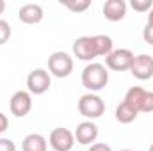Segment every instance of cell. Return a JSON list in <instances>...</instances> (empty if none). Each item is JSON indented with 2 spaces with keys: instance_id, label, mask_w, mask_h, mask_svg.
<instances>
[{
  "instance_id": "1",
  "label": "cell",
  "mask_w": 153,
  "mask_h": 151,
  "mask_svg": "<svg viewBox=\"0 0 153 151\" xmlns=\"http://www.w3.org/2000/svg\"><path fill=\"white\" fill-rule=\"evenodd\" d=\"M109 84V71L100 62H89L82 70V85L87 93H98Z\"/></svg>"
},
{
  "instance_id": "2",
  "label": "cell",
  "mask_w": 153,
  "mask_h": 151,
  "mask_svg": "<svg viewBox=\"0 0 153 151\" xmlns=\"http://www.w3.org/2000/svg\"><path fill=\"white\" fill-rule=\"evenodd\" d=\"M78 112L82 114L87 121L98 119L105 112V101L96 93H85L78 100Z\"/></svg>"
},
{
  "instance_id": "3",
  "label": "cell",
  "mask_w": 153,
  "mask_h": 151,
  "mask_svg": "<svg viewBox=\"0 0 153 151\" xmlns=\"http://www.w3.org/2000/svg\"><path fill=\"white\" fill-rule=\"evenodd\" d=\"M73 71V57L66 52H53L48 57V73L57 78H66Z\"/></svg>"
},
{
  "instance_id": "4",
  "label": "cell",
  "mask_w": 153,
  "mask_h": 151,
  "mask_svg": "<svg viewBox=\"0 0 153 151\" xmlns=\"http://www.w3.org/2000/svg\"><path fill=\"white\" fill-rule=\"evenodd\" d=\"M52 85V76L46 70L43 68H36L27 75V91L34 96L45 94Z\"/></svg>"
},
{
  "instance_id": "5",
  "label": "cell",
  "mask_w": 153,
  "mask_h": 151,
  "mask_svg": "<svg viewBox=\"0 0 153 151\" xmlns=\"http://www.w3.org/2000/svg\"><path fill=\"white\" fill-rule=\"evenodd\" d=\"M134 57L135 55L128 48H117L105 57V66L112 71H128L134 62Z\"/></svg>"
},
{
  "instance_id": "6",
  "label": "cell",
  "mask_w": 153,
  "mask_h": 151,
  "mask_svg": "<svg viewBox=\"0 0 153 151\" xmlns=\"http://www.w3.org/2000/svg\"><path fill=\"white\" fill-rule=\"evenodd\" d=\"M48 144L53 151H71L75 146V135L68 128H53L50 132Z\"/></svg>"
},
{
  "instance_id": "7",
  "label": "cell",
  "mask_w": 153,
  "mask_h": 151,
  "mask_svg": "<svg viewBox=\"0 0 153 151\" xmlns=\"http://www.w3.org/2000/svg\"><path fill=\"white\" fill-rule=\"evenodd\" d=\"M137 80H150L153 76V57L148 53H139L134 57V62L128 70Z\"/></svg>"
},
{
  "instance_id": "8",
  "label": "cell",
  "mask_w": 153,
  "mask_h": 151,
  "mask_svg": "<svg viewBox=\"0 0 153 151\" xmlns=\"http://www.w3.org/2000/svg\"><path fill=\"white\" fill-rule=\"evenodd\" d=\"M11 114L16 117H25L32 110V94L29 91H16L9 101Z\"/></svg>"
},
{
  "instance_id": "9",
  "label": "cell",
  "mask_w": 153,
  "mask_h": 151,
  "mask_svg": "<svg viewBox=\"0 0 153 151\" xmlns=\"http://www.w3.org/2000/svg\"><path fill=\"white\" fill-rule=\"evenodd\" d=\"M73 55L78 61H85L91 62L96 59V50H94V43L93 36H82L73 41Z\"/></svg>"
},
{
  "instance_id": "10",
  "label": "cell",
  "mask_w": 153,
  "mask_h": 151,
  "mask_svg": "<svg viewBox=\"0 0 153 151\" xmlns=\"http://www.w3.org/2000/svg\"><path fill=\"white\" fill-rule=\"evenodd\" d=\"M75 135V141L82 146H91L94 144V141L98 139V126L93 123V121H82L76 130L73 132Z\"/></svg>"
},
{
  "instance_id": "11",
  "label": "cell",
  "mask_w": 153,
  "mask_h": 151,
  "mask_svg": "<svg viewBox=\"0 0 153 151\" xmlns=\"http://www.w3.org/2000/svg\"><path fill=\"white\" fill-rule=\"evenodd\" d=\"M18 18L27 25H36L45 18V11L39 4H25L18 9Z\"/></svg>"
},
{
  "instance_id": "12",
  "label": "cell",
  "mask_w": 153,
  "mask_h": 151,
  "mask_svg": "<svg viewBox=\"0 0 153 151\" xmlns=\"http://www.w3.org/2000/svg\"><path fill=\"white\" fill-rule=\"evenodd\" d=\"M102 11L109 21H121L126 16V2L125 0H107Z\"/></svg>"
},
{
  "instance_id": "13",
  "label": "cell",
  "mask_w": 153,
  "mask_h": 151,
  "mask_svg": "<svg viewBox=\"0 0 153 151\" xmlns=\"http://www.w3.org/2000/svg\"><path fill=\"white\" fill-rule=\"evenodd\" d=\"M48 141L41 133H29L22 141V151H46Z\"/></svg>"
},
{
  "instance_id": "14",
  "label": "cell",
  "mask_w": 153,
  "mask_h": 151,
  "mask_svg": "<svg viewBox=\"0 0 153 151\" xmlns=\"http://www.w3.org/2000/svg\"><path fill=\"white\" fill-rule=\"evenodd\" d=\"M144 96H146V91H144L143 87H139V85H134V87H130V89L126 91L123 101H125L126 105H130L134 110L141 112V109H143V101H144Z\"/></svg>"
},
{
  "instance_id": "15",
  "label": "cell",
  "mask_w": 153,
  "mask_h": 151,
  "mask_svg": "<svg viewBox=\"0 0 153 151\" xmlns=\"http://www.w3.org/2000/svg\"><path fill=\"white\" fill-rule=\"evenodd\" d=\"M93 43H94L96 57H107V55L114 50V43H112V38H111V36L96 34V36H93Z\"/></svg>"
},
{
  "instance_id": "16",
  "label": "cell",
  "mask_w": 153,
  "mask_h": 151,
  "mask_svg": "<svg viewBox=\"0 0 153 151\" xmlns=\"http://www.w3.org/2000/svg\"><path fill=\"white\" fill-rule=\"evenodd\" d=\"M137 115L139 112L137 110H134L130 105H126L125 101H121L117 107H116V119L121 123V124H130V123H134L135 119H137Z\"/></svg>"
},
{
  "instance_id": "17",
  "label": "cell",
  "mask_w": 153,
  "mask_h": 151,
  "mask_svg": "<svg viewBox=\"0 0 153 151\" xmlns=\"http://www.w3.org/2000/svg\"><path fill=\"white\" fill-rule=\"evenodd\" d=\"M61 4L66 9H70L71 13H84L85 9L91 7V0H64Z\"/></svg>"
},
{
  "instance_id": "18",
  "label": "cell",
  "mask_w": 153,
  "mask_h": 151,
  "mask_svg": "<svg viewBox=\"0 0 153 151\" xmlns=\"http://www.w3.org/2000/svg\"><path fill=\"white\" fill-rule=\"evenodd\" d=\"M130 7L137 13H150L153 9V0H130Z\"/></svg>"
},
{
  "instance_id": "19",
  "label": "cell",
  "mask_w": 153,
  "mask_h": 151,
  "mask_svg": "<svg viewBox=\"0 0 153 151\" xmlns=\"http://www.w3.org/2000/svg\"><path fill=\"white\" fill-rule=\"evenodd\" d=\"M11 34H13L11 25H9L5 20H2V18H0V46H2V44H5V43L11 39Z\"/></svg>"
},
{
  "instance_id": "20",
  "label": "cell",
  "mask_w": 153,
  "mask_h": 151,
  "mask_svg": "<svg viewBox=\"0 0 153 151\" xmlns=\"http://www.w3.org/2000/svg\"><path fill=\"white\" fill-rule=\"evenodd\" d=\"M141 112H153V91H146V96H144V101H143V109Z\"/></svg>"
},
{
  "instance_id": "21",
  "label": "cell",
  "mask_w": 153,
  "mask_h": 151,
  "mask_svg": "<svg viewBox=\"0 0 153 151\" xmlns=\"http://www.w3.org/2000/svg\"><path fill=\"white\" fill-rule=\"evenodd\" d=\"M0 151H16V144L7 137H0Z\"/></svg>"
},
{
  "instance_id": "22",
  "label": "cell",
  "mask_w": 153,
  "mask_h": 151,
  "mask_svg": "<svg viewBox=\"0 0 153 151\" xmlns=\"http://www.w3.org/2000/svg\"><path fill=\"white\" fill-rule=\"evenodd\" d=\"M143 39L148 43V44H152L153 46V27L152 25H144V29H143Z\"/></svg>"
},
{
  "instance_id": "23",
  "label": "cell",
  "mask_w": 153,
  "mask_h": 151,
  "mask_svg": "<svg viewBox=\"0 0 153 151\" xmlns=\"http://www.w3.org/2000/svg\"><path fill=\"white\" fill-rule=\"evenodd\" d=\"M87 151H112V148L109 144H105V142H94V144L89 146Z\"/></svg>"
},
{
  "instance_id": "24",
  "label": "cell",
  "mask_w": 153,
  "mask_h": 151,
  "mask_svg": "<svg viewBox=\"0 0 153 151\" xmlns=\"http://www.w3.org/2000/svg\"><path fill=\"white\" fill-rule=\"evenodd\" d=\"M7 128H9V119H7V115H5V114L0 112V135H2Z\"/></svg>"
},
{
  "instance_id": "25",
  "label": "cell",
  "mask_w": 153,
  "mask_h": 151,
  "mask_svg": "<svg viewBox=\"0 0 153 151\" xmlns=\"http://www.w3.org/2000/svg\"><path fill=\"white\" fill-rule=\"evenodd\" d=\"M148 25H152L153 27V9L148 13Z\"/></svg>"
},
{
  "instance_id": "26",
  "label": "cell",
  "mask_w": 153,
  "mask_h": 151,
  "mask_svg": "<svg viewBox=\"0 0 153 151\" xmlns=\"http://www.w3.org/2000/svg\"><path fill=\"white\" fill-rule=\"evenodd\" d=\"M4 11H5V2H4V0H0V16L4 14Z\"/></svg>"
},
{
  "instance_id": "27",
  "label": "cell",
  "mask_w": 153,
  "mask_h": 151,
  "mask_svg": "<svg viewBox=\"0 0 153 151\" xmlns=\"http://www.w3.org/2000/svg\"><path fill=\"white\" fill-rule=\"evenodd\" d=\"M148 151H153V142H152V146H150V148H148Z\"/></svg>"
},
{
  "instance_id": "28",
  "label": "cell",
  "mask_w": 153,
  "mask_h": 151,
  "mask_svg": "<svg viewBox=\"0 0 153 151\" xmlns=\"http://www.w3.org/2000/svg\"><path fill=\"white\" fill-rule=\"evenodd\" d=\"M119 151H134V150H126V148H125V150H119Z\"/></svg>"
}]
</instances>
